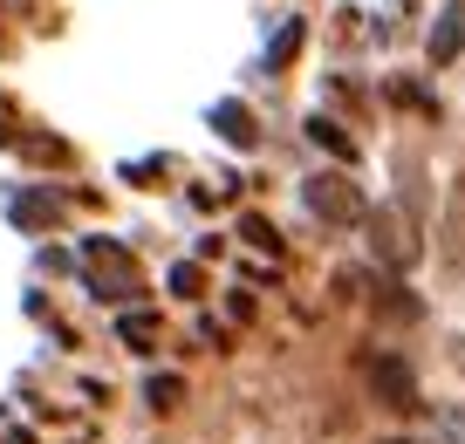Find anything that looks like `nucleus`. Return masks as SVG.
<instances>
[{
  "instance_id": "obj_11",
  "label": "nucleus",
  "mask_w": 465,
  "mask_h": 444,
  "mask_svg": "<svg viewBox=\"0 0 465 444\" xmlns=\"http://www.w3.org/2000/svg\"><path fill=\"white\" fill-rule=\"evenodd\" d=\"M240 232H247V240L261 246V253H281V232L267 226V219H240Z\"/></svg>"
},
{
  "instance_id": "obj_10",
  "label": "nucleus",
  "mask_w": 465,
  "mask_h": 444,
  "mask_svg": "<svg viewBox=\"0 0 465 444\" xmlns=\"http://www.w3.org/2000/svg\"><path fill=\"white\" fill-rule=\"evenodd\" d=\"M144 397L158 403V410H172V403L185 397V383H178V376H151V383H144Z\"/></svg>"
},
{
  "instance_id": "obj_5",
  "label": "nucleus",
  "mask_w": 465,
  "mask_h": 444,
  "mask_svg": "<svg viewBox=\"0 0 465 444\" xmlns=\"http://www.w3.org/2000/svg\"><path fill=\"white\" fill-rule=\"evenodd\" d=\"M459 48H465V0H451V7H438V28L424 42V55H431V69H445Z\"/></svg>"
},
{
  "instance_id": "obj_3",
  "label": "nucleus",
  "mask_w": 465,
  "mask_h": 444,
  "mask_svg": "<svg viewBox=\"0 0 465 444\" xmlns=\"http://www.w3.org/2000/svg\"><path fill=\"white\" fill-rule=\"evenodd\" d=\"M83 267H89V287H96L103 301H131V294H137V267H131V253H124V246L89 240V246H83Z\"/></svg>"
},
{
  "instance_id": "obj_7",
  "label": "nucleus",
  "mask_w": 465,
  "mask_h": 444,
  "mask_svg": "<svg viewBox=\"0 0 465 444\" xmlns=\"http://www.w3.org/2000/svg\"><path fill=\"white\" fill-rule=\"evenodd\" d=\"M308 137L322 143V151H329V158H342V164H356V137H349L342 123H335V116H308Z\"/></svg>"
},
{
  "instance_id": "obj_6",
  "label": "nucleus",
  "mask_w": 465,
  "mask_h": 444,
  "mask_svg": "<svg viewBox=\"0 0 465 444\" xmlns=\"http://www.w3.org/2000/svg\"><path fill=\"white\" fill-rule=\"evenodd\" d=\"M370 308H377V315H391V321H418V315H424V301L411 294L404 281H383L377 294H370Z\"/></svg>"
},
{
  "instance_id": "obj_12",
  "label": "nucleus",
  "mask_w": 465,
  "mask_h": 444,
  "mask_svg": "<svg viewBox=\"0 0 465 444\" xmlns=\"http://www.w3.org/2000/svg\"><path fill=\"white\" fill-rule=\"evenodd\" d=\"M199 287H205L199 267H172V294H199Z\"/></svg>"
},
{
  "instance_id": "obj_9",
  "label": "nucleus",
  "mask_w": 465,
  "mask_h": 444,
  "mask_svg": "<svg viewBox=\"0 0 465 444\" xmlns=\"http://www.w3.org/2000/svg\"><path fill=\"white\" fill-rule=\"evenodd\" d=\"M124 342L151 349V342H158V315H124Z\"/></svg>"
},
{
  "instance_id": "obj_13",
  "label": "nucleus",
  "mask_w": 465,
  "mask_h": 444,
  "mask_svg": "<svg viewBox=\"0 0 465 444\" xmlns=\"http://www.w3.org/2000/svg\"><path fill=\"white\" fill-rule=\"evenodd\" d=\"M445 438H451V444H465V410H445Z\"/></svg>"
},
{
  "instance_id": "obj_4",
  "label": "nucleus",
  "mask_w": 465,
  "mask_h": 444,
  "mask_svg": "<svg viewBox=\"0 0 465 444\" xmlns=\"http://www.w3.org/2000/svg\"><path fill=\"white\" fill-rule=\"evenodd\" d=\"M370 232H377L383 267H418V226H411V219H397L391 205H383V212H370Z\"/></svg>"
},
{
  "instance_id": "obj_2",
  "label": "nucleus",
  "mask_w": 465,
  "mask_h": 444,
  "mask_svg": "<svg viewBox=\"0 0 465 444\" xmlns=\"http://www.w3.org/2000/svg\"><path fill=\"white\" fill-rule=\"evenodd\" d=\"M363 383H370V397H377L383 410H418V376H411V362L391 356V349H370L363 356Z\"/></svg>"
},
{
  "instance_id": "obj_8",
  "label": "nucleus",
  "mask_w": 465,
  "mask_h": 444,
  "mask_svg": "<svg viewBox=\"0 0 465 444\" xmlns=\"http://www.w3.org/2000/svg\"><path fill=\"white\" fill-rule=\"evenodd\" d=\"M213 123H219V137L240 143V151H253V137H261V130H253V110H240V103H219Z\"/></svg>"
},
{
  "instance_id": "obj_1",
  "label": "nucleus",
  "mask_w": 465,
  "mask_h": 444,
  "mask_svg": "<svg viewBox=\"0 0 465 444\" xmlns=\"http://www.w3.org/2000/svg\"><path fill=\"white\" fill-rule=\"evenodd\" d=\"M302 199H308V212H315L322 226H370V199H363V185H349L342 172H315V178H302Z\"/></svg>"
}]
</instances>
